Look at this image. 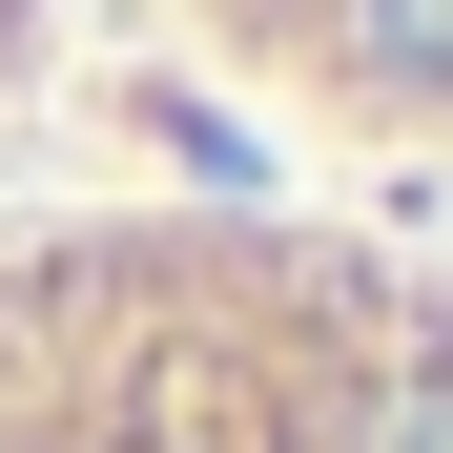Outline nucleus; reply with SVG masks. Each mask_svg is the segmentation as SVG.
Here are the masks:
<instances>
[{"instance_id": "nucleus-1", "label": "nucleus", "mask_w": 453, "mask_h": 453, "mask_svg": "<svg viewBox=\"0 0 453 453\" xmlns=\"http://www.w3.org/2000/svg\"><path fill=\"white\" fill-rule=\"evenodd\" d=\"M0 453H453V268L330 206H0Z\"/></svg>"}, {"instance_id": "nucleus-2", "label": "nucleus", "mask_w": 453, "mask_h": 453, "mask_svg": "<svg viewBox=\"0 0 453 453\" xmlns=\"http://www.w3.org/2000/svg\"><path fill=\"white\" fill-rule=\"evenodd\" d=\"M248 104L330 124V144H412L453 165V0H165Z\"/></svg>"}, {"instance_id": "nucleus-3", "label": "nucleus", "mask_w": 453, "mask_h": 453, "mask_svg": "<svg viewBox=\"0 0 453 453\" xmlns=\"http://www.w3.org/2000/svg\"><path fill=\"white\" fill-rule=\"evenodd\" d=\"M42 21H62V0H0V104H21V62H42Z\"/></svg>"}]
</instances>
